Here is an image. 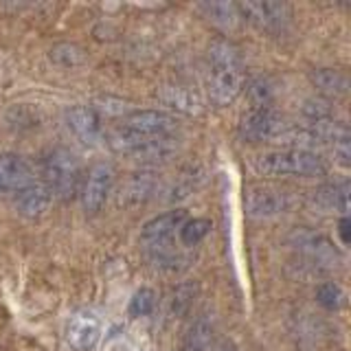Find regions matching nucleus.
Instances as JSON below:
<instances>
[{
  "instance_id": "nucleus-18",
  "label": "nucleus",
  "mask_w": 351,
  "mask_h": 351,
  "mask_svg": "<svg viewBox=\"0 0 351 351\" xmlns=\"http://www.w3.org/2000/svg\"><path fill=\"white\" fill-rule=\"evenodd\" d=\"M197 283H180L178 288L171 292V301H169V312L171 316L180 318V316H186L191 312V307L197 299Z\"/></svg>"
},
{
  "instance_id": "nucleus-27",
  "label": "nucleus",
  "mask_w": 351,
  "mask_h": 351,
  "mask_svg": "<svg viewBox=\"0 0 351 351\" xmlns=\"http://www.w3.org/2000/svg\"><path fill=\"white\" fill-rule=\"evenodd\" d=\"M349 228H351V222H349V217L343 215V219H340V224H338V233H340V239H343V244H349Z\"/></svg>"
},
{
  "instance_id": "nucleus-7",
  "label": "nucleus",
  "mask_w": 351,
  "mask_h": 351,
  "mask_svg": "<svg viewBox=\"0 0 351 351\" xmlns=\"http://www.w3.org/2000/svg\"><path fill=\"white\" fill-rule=\"evenodd\" d=\"M283 132H285L283 117L272 106L252 108L239 121V136L248 143L281 138Z\"/></svg>"
},
{
  "instance_id": "nucleus-5",
  "label": "nucleus",
  "mask_w": 351,
  "mask_h": 351,
  "mask_svg": "<svg viewBox=\"0 0 351 351\" xmlns=\"http://www.w3.org/2000/svg\"><path fill=\"white\" fill-rule=\"evenodd\" d=\"M294 195L288 189H281V186H272V184H257L250 186L244 204L246 211L252 217H277L292 211L294 206Z\"/></svg>"
},
{
  "instance_id": "nucleus-2",
  "label": "nucleus",
  "mask_w": 351,
  "mask_h": 351,
  "mask_svg": "<svg viewBox=\"0 0 351 351\" xmlns=\"http://www.w3.org/2000/svg\"><path fill=\"white\" fill-rule=\"evenodd\" d=\"M252 167L259 176L268 178H316L325 176L327 165L316 152L303 149V147H285V149H270L252 158Z\"/></svg>"
},
{
  "instance_id": "nucleus-1",
  "label": "nucleus",
  "mask_w": 351,
  "mask_h": 351,
  "mask_svg": "<svg viewBox=\"0 0 351 351\" xmlns=\"http://www.w3.org/2000/svg\"><path fill=\"white\" fill-rule=\"evenodd\" d=\"M246 86L244 60L233 42L217 38L208 44V97L219 108L230 106Z\"/></svg>"
},
{
  "instance_id": "nucleus-17",
  "label": "nucleus",
  "mask_w": 351,
  "mask_h": 351,
  "mask_svg": "<svg viewBox=\"0 0 351 351\" xmlns=\"http://www.w3.org/2000/svg\"><path fill=\"white\" fill-rule=\"evenodd\" d=\"M200 9L206 14V18L213 22V25L222 27V29H235L239 25V9L233 3H206L200 5Z\"/></svg>"
},
{
  "instance_id": "nucleus-24",
  "label": "nucleus",
  "mask_w": 351,
  "mask_h": 351,
  "mask_svg": "<svg viewBox=\"0 0 351 351\" xmlns=\"http://www.w3.org/2000/svg\"><path fill=\"white\" fill-rule=\"evenodd\" d=\"M316 301H318V305H323L325 310L334 312V310H340V307H343L345 294H343V290H340L338 283L327 281V283H321L316 288Z\"/></svg>"
},
{
  "instance_id": "nucleus-23",
  "label": "nucleus",
  "mask_w": 351,
  "mask_h": 351,
  "mask_svg": "<svg viewBox=\"0 0 351 351\" xmlns=\"http://www.w3.org/2000/svg\"><path fill=\"white\" fill-rule=\"evenodd\" d=\"M208 230H211V222H208V219L193 217V219H186V222L180 226L178 235L184 246H195L208 235Z\"/></svg>"
},
{
  "instance_id": "nucleus-10",
  "label": "nucleus",
  "mask_w": 351,
  "mask_h": 351,
  "mask_svg": "<svg viewBox=\"0 0 351 351\" xmlns=\"http://www.w3.org/2000/svg\"><path fill=\"white\" fill-rule=\"evenodd\" d=\"M186 222V211L182 208H173V211L160 213L156 217H152L149 222L143 226L141 230V241L147 248H156L162 244H171V237L176 230H180V226Z\"/></svg>"
},
{
  "instance_id": "nucleus-20",
  "label": "nucleus",
  "mask_w": 351,
  "mask_h": 351,
  "mask_svg": "<svg viewBox=\"0 0 351 351\" xmlns=\"http://www.w3.org/2000/svg\"><path fill=\"white\" fill-rule=\"evenodd\" d=\"M318 197L325 202L327 208H336L343 215H347L349 211V182H336V184H327L318 191Z\"/></svg>"
},
{
  "instance_id": "nucleus-21",
  "label": "nucleus",
  "mask_w": 351,
  "mask_h": 351,
  "mask_svg": "<svg viewBox=\"0 0 351 351\" xmlns=\"http://www.w3.org/2000/svg\"><path fill=\"white\" fill-rule=\"evenodd\" d=\"M160 99L165 104H167L169 108H176V110H180V112H197V99L195 95H191L189 90H184V88L180 86H176V88H165Z\"/></svg>"
},
{
  "instance_id": "nucleus-4",
  "label": "nucleus",
  "mask_w": 351,
  "mask_h": 351,
  "mask_svg": "<svg viewBox=\"0 0 351 351\" xmlns=\"http://www.w3.org/2000/svg\"><path fill=\"white\" fill-rule=\"evenodd\" d=\"M110 147L141 162H162L178 152V138L171 136H136L132 132L117 128L110 132Z\"/></svg>"
},
{
  "instance_id": "nucleus-9",
  "label": "nucleus",
  "mask_w": 351,
  "mask_h": 351,
  "mask_svg": "<svg viewBox=\"0 0 351 351\" xmlns=\"http://www.w3.org/2000/svg\"><path fill=\"white\" fill-rule=\"evenodd\" d=\"M121 128L136 136H171L178 130V119L162 110H141L130 114Z\"/></svg>"
},
{
  "instance_id": "nucleus-11",
  "label": "nucleus",
  "mask_w": 351,
  "mask_h": 351,
  "mask_svg": "<svg viewBox=\"0 0 351 351\" xmlns=\"http://www.w3.org/2000/svg\"><path fill=\"white\" fill-rule=\"evenodd\" d=\"M33 182L31 162L20 154H0V193H18Z\"/></svg>"
},
{
  "instance_id": "nucleus-3",
  "label": "nucleus",
  "mask_w": 351,
  "mask_h": 351,
  "mask_svg": "<svg viewBox=\"0 0 351 351\" xmlns=\"http://www.w3.org/2000/svg\"><path fill=\"white\" fill-rule=\"evenodd\" d=\"M42 176H44L42 182L49 186L53 197L71 200V197L80 195L84 171H82L80 158H77L71 149H64V147L51 149L47 156L42 158Z\"/></svg>"
},
{
  "instance_id": "nucleus-12",
  "label": "nucleus",
  "mask_w": 351,
  "mask_h": 351,
  "mask_svg": "<svg viewBox=\"0 0 351 351\" xmlns=\"http://www.w3.org/2000/svg\"><path fill=\"white\" fill-rule=\"evenodd\" d=\"M101 340V323L93 314H75L66 325V343L75 351H93Z\"/></svg>"
},
{
  "instance_id": "nucleus-6",
  "label": "nucleus",
  "mask_w": 351,
  "mask_h": 351,
  "mask_svg": "<svg viewBox=\"0 0 351 351\" xmlns=\"http://www.w3.org/2000/svg\"><path fill=\"white\" fill-rule=\"evenodd\" d=\"M114 184V169L108 162H95L84 176L80 186V200L86 213H99L106 206Z\"/></svg>"
},
{
  "instance_id": "nucleus-14",
  "label": "nucleus",
  "mask_w": 351,
  "mask_h": 351,
  "mask_svg": "<svg viewBox=\"0 0 351 351\" xmlns=\"http://www.w3.org/2000/svg\"><path fill=\"white\" fill-rule=\"evenodd\" d=\"M66 125L86 145H93L101 138V121L88 106H73L66 110Z\"/></svg>"
},
{
  "instance_id": "nucleus-15",
  "label": "nucleus",
  "mask_w": 351,
  "mask_h": 351,
  "mask_svg": "<svg viewBox=\"0 0 351 351\" xmlns=\"http://www.w3.org/2000/svg\"><path fill=\"white\" fill-rule=\"evenodd\" d=\"M310 80L316 90L327 97H343L349 90V75L340 69H316Z\"/></svg>"
},
{
  "instance_id": "nucleus-28",
  "label": "nucleus",
  "mask_w": 351,
  "mask_h": 351,
  "mask_svg": "<svg viewBox=\"0 0 351 351\" xmlns=\"http://www.w3.org/2000/svg\"><path fill=\"white\" fill-rule=\"evenodd\" d=\"M219 351H235V347H233V345H224Z\"/></svg>"
},
{
  "instance_id": "nucleus-25",
  "label": "nucleus",
  "mask_w": 351,
  "mask_h": 351,
  "mask_svg": "<svg viewBox=\"0 0 351 351\" xmlns=\"http://www.w3.org/2000/svg\"><path fill=\"white\" fill-rule=\"evenodd\" d=\"M156 307V294L149 288H141L134 292L130 301V314L132 316H149Z\"/></svg>"
},
{
  "instance_id": "nucleus-26",
  "label": "nucleus",
  "mask_w": 351,
  "mask_h": 351,
  "mask_svg": "<svg viewBox=\"0 0 351 351\" xmlns=\"http://www.w3.org/2000/svg\"><path fill=\"white\" fill-rule=\"evenodd\" d=\"M248 95L252 99L255 108L259 106H270V99H272V86L263 80V77H257L248 84Z\"/></svg>"
},
{
  "instance_id": "nucleus-19",
  "label": "nucleus",
  "mask_w": 351,
  "mask_h": 351,
  "mask_svg": "<svg viewBox=\"0 0 351 351\" xmlns=\"http://www.w3.org/2000/svg\"><path fill=\"white\" fill-rule=\"evenodd\" d=\"M154 176L152 173H136L134 178H130L128 184L123 186V193H121V202H143L145 197L154 191Z\"/></svg>"
},
{
  "instance_id": "nucleus-8",
  "label": "nucleus",
  "mask_w": 351,
  "mask_h": 351,
  "mask_svg": "<svg viewBox=\"0 0 351 351\" xmlns=\"http://www.w3.org/2000/svg\"><path fill=\"white\" fill-rule=\"evenodd\" d=\"M239 16L266 33H283L292 22V9L285 3H241Z\"/></svg>"
},
{
  "instance_id": "nucleus-16",
  "label": "nucleus",
  "mask_w": 351,
  "mask_h": 351,
  "mask_svg": "<svg viewBox=\"0 0 351 351\" xmlns=\"http://www.w3.org/2000/svg\"><path fill=\"white\" fill-rule=\"evenodd\" d=\"M211 340H213V321L206 314L197 316L184 336L182 351H206L211 347Z\"/></svg>"
},
{
  "instance_id": "nucleus-22",
  "label": "nucleus",
  "mask_w": 351,
  "mask_h": 351,
  "mask_svg": "<svg viewBox=\"0 0 351 351\" xmlns=\"http://www.w3.org/2000/svg\"><path fill=\"white\" fill-rule=\"evenodd\" d=\"M51 60L55 64L64 66V69H73V66H80L86 60V53L77 47V44L71 42H62V44H55L51 49Z\"/></svg>"
},
{
  "instance_id": "nucleus-13",
  "label": "nucleus",
  "mask_w": 351,
  "mask_h": 351,
  "mask_svg": "<svg viewBox=\"0 0 351 351\" xmlns=\"http://www.w3.org/2000/svg\"><path fill=\"white\" fill-rule=\"evenodd\" d=\"M53 195L44 182H29L16 193V211L27 219H40L51 208Z\"/></svg>"
}]
</instances>
